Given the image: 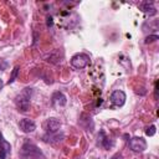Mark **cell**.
Here are the masks:
<instances>
[{
	"label": "cell",
	"mask_w": 159,
	"mask_h": 159,
	"mask_svg": "<svg viewBox=\"0 0 159 159\" xmlns=\"http://www.w3.org/2000/svg\"><path fill=\"white\" fill-rule=\"evenodd\" d=\"M89 56L87 53H76L75 56H72L71 58V65L75 67V68H84L89 65Z\"/></svg>",
	"instance_id": "3"
},
{
	"label": "cell",
	"mask_w": 159,
	"mask_h": 159,
	"mask_svg": "<svg viewBox=\"0 0 159 159\" xmlns=\"http://www.w3.org/2000/svg\"><path fill=\"white\" fill-rule=\"evenodd\" d=\"M154 97L158 98V83H155V89H154Z\"/></svg>",
	"instance_id": "17"
},
{
	"label": "cell",
	"mask_w": 159,
	"mask_h": 159,
	"mask_svg": "<svg viewBox=\"0 0 159 159\" xmlns=\"http://www.w3.org/2000/svg\"><path fill=\"white\" fill-rule=\"evenodd\" d=\"M19 128H20L21 132H24V133H31V132H34V130L36 129V124H35L34 120H31V119H29V118H24V119L20 120Z\"/></svg>",
	"instance_id": "6"
},
{
	"label": "cell",
	"mask_w": 159,
	"mask_h": 159,
	"mask_svg": "<svg viewBox=\"0 0 159 159\" xmlns=\"http://www.w3.org/2000/svg\"><path fill=\"white\" fill-rule=\"evenodd\" d=\"M17 75H19V66H16V67L12 70V72H11V76H10V80L7 81V83H9V84H10V83H12V82L16 80Z\"/></svg>",
	"instance_id": "11"
},
{
	"label": "cell",
	"mask_w": 159,
	"mask_h": 159,
	"mask_svg": "<svg viewBox=\"0 0 159 159\" xmlns=\"http://www.w3.org/2000/svg\"><path fill=\"white\" fill-rule=\"evenodd\" d=\"M52 24H53V21H52V17H51V16H48V17H47V22H46V25H47V27H50V26H52Z\"/></svg>",
	"instance_id": "16"
},
{
	"label": "cell",
	"mask_w": 159,
	"mask_h": 159,
	"mask_svg": "<svg viewBox=\"0 0 159 159\" xmlns=\"http://www.w3.org/2000/svg\"><path fill=\"white\" fill-rule=\"evenodd\" d=\"M139 9L143 11V12H149L150 15H154L157 14V10L155 7L153 6V2L152 1H143L139 4Z\"/></svg>",
	"instance_id": "9"
},
{
	"label": "cell",
	"mask_w": 159,
	"mask_h": 159,
	"mask_svg": "<svg viewBox=\"0 0 159 159\" xmlns=\"http://www.w3.org/2000/svg\"><path fill=\"white\" fill-rule=\"evenodd\" d=\"M31 93H32V88L26 87L15 97V103H16V107L19 108L20 112H27L29 111Z\"/></svg>",
	"instance_id": "2"
},
{
	"label": "cell",
	"mask_w": 159,
	"mask_h": 159,
	"mask_svg": "<svg viewBox=\"0 0 159 159\" xmlns=\"http://www.w3.org/2000/svg\"><path fill=\"white\" fill-rule=\"evenodd\" d=\"M2 142H4V139H2V134L0 133V147H1V144H2Z\"/></svg>",
	"instance_id": "19"
},
{
	"label": "cell",
	"mask_w": 159,
	"mask_h": 159,
	"mask_svg": "<svg viewBox=\"0 0 159 159\" xmlns=\"http://www.w3.org/2000/svg\"><path fill=\"white\" fill-rule=\"evenodd\" d=\"M1 87H2V82H1V80H0V89H1Z\"/></svg>",
	"instance_id": "20"
},
{
	"label": "cell",
	"mask_w": 159,
	"mask_h": 159,
	"mask_svg": "<svg viewBox=\"0 0 159 159\" xmlns=\"http://www.w3.org/2000/svg\"><path fill=\"white\" fill-rule=\"evenodd\" d=\"M155 132H157V128H155L154 124H152L150 127H148V128L145 129V134L149 135V137H153V135L155 134Z\"/></svg>",
	"instance_id": "12"
},
{
	"label": "cell",
	"mask_w": 159,
	"mask_h": 159,
	"mask_svg": "<svg viewBox=\"0 0 159 159\" xmlns=\"http://www.w3.org/2000/svg\"><path fill=\"white\" fill-rule=\"evenodd\" d=\"M51 102L55 107H62V106L66 104L67 99H66V96L62 92H55L51 97Z\"/></svg>",
	"instance_id": "8"
},
{
	"label": "cell",
	"mask_w": 159,
	"mask_h": 159,
	"mask_svg": "<svg viewBox=\"0 0 159 159\" xmlns=\"http://www.w3.org/2000/svg\"><path fill=\"white\" fill-rule=\"evenodd\" d=\"M45 127H46L47 133L53 134V133H57L58 129L61 128V122L58 119H56V118H48L46 120V123H45Z\"/></svg>",
	"instance_id": "7"
},
{
	"label": "cell",
	"mask_w": 159,
	"mask_h": 159,
	"mask_svg": "<svg viewBox=\"0 0 159 159\" xmlns=\"http://www.w3.org/2000/svg\"><path fill=\"white\" fill-rule=\"evenodd\" d=\"M98 137H101L102 139H101V144H102V147L103 148H106V149H109V148H112L113 147V140L112 139H109V138H107V137H104V133L103 132H101L99 133V135Z\"/></svg>",
	"instance_id": "10"
},
{
	"label": "cell",
	"mask_w": 159,
	"mask_h": 159,
	"mask_svg": "<svg viewBox=\"0 0 159 159\" xmlns=\"http://www.w3.org/2000/svg\"><path fill=\"white\" fill-rule=\"evenodd\" d=\"M159 37H158V35H149V36H147L145 37V43H150V42H153V41H155V40H158Z\"/></svg>",
	"instance_id": "13"
},
{
	"label": "cell",
	"mask_w": 159,
	"mask_h": 159,
	"mask_svg": "<svg viewBox=\"0 0 159 159\" xmlns=\"http://www.w3.org/2000/svg\"><path fill=\"white\" fill-rule=\"evenodd\" d=\"M20 157L22 159H46L42 152L39 149V147L31 142L24 143L21 152H20Z\"/></svg>",
	"instance_id": "1"
},
{
	"label": "cell",
	"mask_w": 159,
	"mask_h": 159,
	"mask_svg": "<svg viewBox=\"0 0 159 159\" xmlns=\"http://www.w3.org/2000/svg\"><path fill=\"white\" fill-rule=\"evenodd\" d=\"M112 159H123V157H122L120 154H116V155L112 157Z\"/></svg>",
	"instance_id": "18"
},
{
	"label": "cell",
	"mask_w": 159,
	"mask_h": 159,
	"mask_svg": "<svg viewBox=\"0 0 159 159\" xmlns=\"http://www.w3.org/2000/svg\"><path fill=\"white\" fill-rule=\"evenodd\" d=\"M6 153H7V150H6V149H4L2 147H0V159H5Z\"/></svg>",
	"instance_id": "15"
},
{
	"label": "cell",
	"mask_w": 159,
	"mask_h": 159,
	"mask_svg": "<svg viewBox=\"0 0 159 159\" xmlns=\"http://www.w3.org/2000/svg\"><path fill=\"white\" fill-rule=\"evenodd\" d=\"M128 144H129V148L133 152H137V153H142V152H144L147 149V142L142 137H133V138H130Z\"/></svg>",
	"instance_id": "4"
},
{
	"label": "cell",
	"mask_w": 159,
	"mask_h": 159,
	"mask_svg": "<svg viewBox=\"0 0 159 159\" xmlns=\"http://www.w3.org/2000/svg\"><path fill=\"white\" fill-rule=\"evenodd\" d=\"M111 101H112V103L114 106L122 107L124 104V102H125V93L123 91H120V89H117L111 94Z\"/></svg>",
	"instance_id": "5"
},
{
	"label": "cell",
	"mask_w": 159,
	"mask_h": 159,
	"mask_svg": "<svg viewBox=\"0 0 159 159\" xmlns=\"http://www.w3.org/2000/svg\"><path fill=\"white\" fill-rule=\"evenodd\" d=\"M7 67V62L5 61V60H2V58H0V71H2V70H5Z\"/></svg>",
	"instance_id": "14"
}]
</instances>
